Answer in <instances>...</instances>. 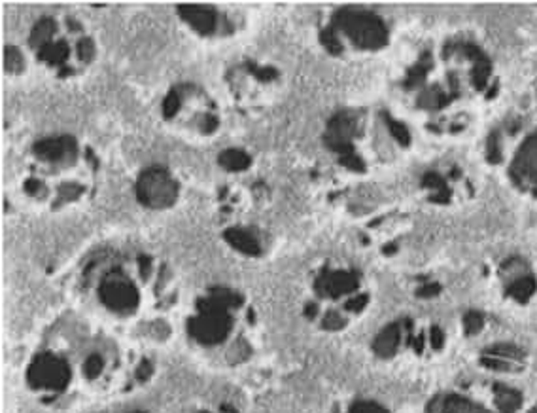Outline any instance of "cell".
I'll list each match as a JSON object with an SVG mask.
<instances>
[{
  "label": "cell",
  "instance_id": "obj_4",
  "mask_svg": "<svg viewBox=\"0 0 537 413\" xmlns=\"http://www.w3.org/2000/svg\"><path fill=\"white\" fill-rule=\"evenodd\" d=\"M488 162L503 167L509 184L520 196L537 199V124L503 126L488 138Z\"/></svg>",
  "mask_w": 537,
  "mask_h": 413
},
{
  "label": "cell",
  "instance_id": "obj_19",
  "mask_svg": "<svg viewBox=\"0 0 537 413\" xmlns=\"http://www.w3.org/2000/svg\"><path fill=\"white\" fill-rule=\"evenodd\" d=\"M54 21L51 19H42L40 23L36 25L35 30H32V36H30V40H32V44H42V42H48L49 40V36L54 35Z\"/></svg>",
  "mask_w": 537,
  "mask_h": 413
},
{
  "label": "cell",
  "instance_id": "obj_5",
  "mask_svg": "<svg viewBox=\"0 0 537 413\" xmlns=\"http://www.w3.org/2000/svg\"><path fill=\"white\" fill-rule=\"evenodd\" d=\"M448 330L437 321L401 317L386 324L373 340V353L382 360L400 359L409 353L418 360L441 357L448 349Z\"/></svg>",
  "mask_w": 537,
  "mask_h": 413
},
{
  "label": "cell",
  "instance_id": "obj_13",
  "mask_svg": "<svg viewBox=\"0 0 537 413\" xmlns=\"http://www.w3.org/2000/svg\"><path fill=\"white\" fill-rule=\"evenodd\" d=\"M180 16L187 21V23L197 29L199 32H210L216 27V13L212 8L201 6V4H180L178 6Z\"/></svg>",
  "mask_w": 537,
  "mask_h": 413
},
{
  "label": "cell",
  "instance_id": "obj_9",
  "mask_svg": "<svg viewBox=\"0 0 537 413\" xmlns=\"http://www.w3.org/2000/svg\"><path fill=\"white\" fill-rule=\"evenodd\" d=\"M97 296L108 311L118 317H131L138 311L142 296L140 290L121 270L108 271L97 287Z\"/></svg>",
  "mask_w": 537,
  "mask_h": 413
},
{
  "label": "cell",
  "instance_id": "obj_3",
  "mask_svg": "<svg viewBox=\"0 0 537 413\" xmlns=\"http://www.w3.org/2000/svg\"><path fill=\"white\" fill-rule=\"evenodd\" d=\"M424 413H537V402L507 378L483 376L439 390Z\"/></svg>",
  "mask_w": 537,
  "mask_h": 413
},
{
  "label": "cell",
  "instance_id": "obj_18",
  "mask_svg": "<svg viewBox=\"0 0 537 413\" xmlns=\"http://www.w3.org/2000/svg\"><path fill=\"white\" fill-rule=\"evenodd\" d=\"M68 54V49L65 48V44H44V48L40 49V57L49 63H63Z\"/></svg>",
  "mask_w": 537,
  "mask_h": 413
},
{
  "label": "cell",
  "instance_id": "obj_2",
  "mask_svg": "<svg viewBox=\"0 0 537 413\" xmlns=\"http://www.w3.org/2000/svg\"><path fill=\"white\" fill-rule=\"evenodd\" d=\"M311 298L304 301L303 315L323 332H345L364 317L371 306V290L354 268L323 265L311 285Z\"/></svg>",
  "mask_w": 537,
  "mask_h": 413
},
{
  "label": "cell",
  "instance_id": "obj_10",
  "mask_svg": "<svg viewBox=\"0 0 537 413\" xmlns=\"http://www.w3.org/2000/svg\"><path fill=\"white\" fill-rule=\"evenodd\" d=\"M137 196L140 203H144L146 207L167 209L176 201L178 186L165 169L149 167L138 176Z\"/></svg>",
  "mask_w": 537,
  "mask_h": 413
},
{
  "label": "cell",
  "instance_id": "obj_15",
  "mask_svg": "<svg viewBox=\"0 0 537 413\" xmlns=\"http://www.w3.org/2000/svg\"><path fill=\"white\" fill-rule=\"evenodd\" d=\"M106 366V359L101 353L93 351V353L85 354L84 360H82V378L85 381H90V383H95V381H99L104 376Z\"/></svg>",
  "mask_w": 537,
  "mask_h": 413
},
{
  "label": "cell",
  "instance_id": "obj_8",
  "mask_svg": "<svg viewBox=\"0 0 537 413\" xmlns=\"http://www.w3.org/2000/svg\"><path fill=\"white\" fill-rule=\"evenodd\" d=\"M430 199L437 205L466 203L477 193V179L466 163H447L445 169H437L424 174L422 179Z\"/></svg>",
  "mask_w": 537,
  "mask_h": 413
},
{
  "label": "cell",
  "instance_id": "obj_7",
  "mask_svg": "<svg viewBox=\"0 0 537 413\" xmlns=\"http://www.w3.org/2000/svg\"><path fill=\"white\" fill-rule=\"evenodd\" d=\"M328 30L335 36H347L348 42L359 49H381L388 42V27L376 13L342 8L335 13Z\"/></svg>",
  "mask_w": 537,
  "mask_h": 413
},
{
  "label": "cell",
  "instance_id": "obj_22",
  "mask_svg": "<svg viewBox=\"0 0 537 413\" xmlns=\"http://www.w3.org/2000/svg\"><path fill=\"white\" fill-rule=\"evenodd\" d=\"M78 49H80V57H84V59H90V57H93V52H95V48H93L91 40H84V42H80Z\"/></svg>",
  "mask_w": 537,
  "mask_h": 413
},
{
  "label": "cell",
  "instance_id": "obj_16",
  "mask_svg": "<svg viewBox=\"0 0 537 413\" xmlns=\"http://www.w3.org/2000/svg\"><path fill=\"white\" fill-rule=\"evenodd\" d=\"M220 163L226 169H229V171H242V169L250 165V157L246 156L245 152H240V150L229 148L220 156Z\"/></svg>",
  "mask_w": 537,
  "mask_h": 413
},
{
  "label": "cell",
  "instance_id": "obj_20",
  "mask_svg": "<svg viewBox=\"0 0 537 413\" xmlns=\"http://www.w3.org/2000/svg\"><path fill=\"white\" fill-rule=\"evenodd\" d=\"M4 55H6V68L10 72H18L23 68V55H21V52H19L18 48H13V46H8L6 52H4Z\"/></svg>",
  "mask_w": 537,
  "mask_h": 413
},
{
  "label": "cell",
  "instance_id": "obj_17",
  "mask_svg": "<svg viewBox=\"0 0 537 413\" xmlns=\"http://www.w3.org/2000/svg\"><path fill=\"white\" fill-rule=\"evenodd\" d=\"M345 413H392L388 407H384L382 404L375 400H365V398H359V400L350 402L345 409Z\"/></svg>",
  "mask_w": 537,
  "mask_h": 413
},
{
  "label": "cell",
  "instance_id": "obj_23",
  "mask_svg": "<svg viewBox=\"0 0 537 413\" xmlns=\"http://www.w3.org/2000/svg\"><path fill=\"white\" fill-rule=\"evenodd\" d=\"M216 124H218V121H216L214 118H210V116H209V118L204 120L203 131H212V129H214V127H216Z\"/></svg>",
  "mask_w": 537,
  "mask_h": 413
},
{
  "label": "cell",
  "instance_id": "obj_14",
  "mask_svg": "<svg viewBox=\"0 0 537 413\" xmlns=\"http://www.w3.org/2000/svg\"><path fill=\"white\" fill-rule=\"evenodd\" d=\"M226 239L229 245L235 246L237 251L245 252V254H248V256H257V254L261 252V249H259V245H257V241L254 239L246 229L229 228L226 232Z\"/></svg>",
  "mask_w": 537,
  "mask_h": 413
},
{
  "label": "cell",
  "instance_id": "obj_12",
  "mask_svg": "<svg viewBox=\"0 0 537 413\" xmlns=\"http://www.w3.org/2000/svg\"><path fill=\"white\" fill-rule=\"evenodd\" d=\"M76 143L72 137H57V138H44L40 143L35 144V154L42 157L46 162H59L65 160L68 154H74Z\"/></svg>",
  "mask_w": 537,
  "mask_h": 413
},
{
  "label": "cell",
  "instance_id": "obj_6",
  "mask_svg": "<svg viewBox=\"0 0 537 413\" xmlns=\"http://www.w3.org/2000/svg\"><path fill=\"white\" fill-rule=\"evenodd\" d=\"M498 296L514 307H528L537 299V270L524 256L503 258L494 270Z\"/></svg>",
  "mask_w": 537,
  "mask_h": 413
},
{
  "label": "cell",
  "instance_id": "obj_21",
  "mask_svg": "<svg viewBox=\"0 0 537 413\" xmlns=\"http://www.w3.org/2000/svg\"><path fill=\"white\" fill-rule=\"evenodd\" d=\"M178 104H180L178 91H173V93L167 97L165 104H163V112H165V116H167V118H171V116L176 114V110H178Z\"/></svg>",
  "mask_w": 537,
  "mask_h": 413
},
{
  "label": "cell",
  "instance_id": "obj_1",
  "mask_svg": "<svg viewBox=\"0 0 537 413\" xmlns=\"http://www.w3.org/2000/svg\"><path fill=\"white\" fill-rule=\"evenodd\" d=\"M424 59L436 78L412 66L405 88L418 90L416 107L431 116V131L464 135L498 95L494 59L481 44L467 38L448 40L437 54H424Z\"/></svg>",
  "mask_w": 537,
  "mask_h": 413
},
{
  "label": "cell",
  "instance_id": "obj_11",
  "mask_svg": "<svg viewBox=\"0 0 537 413\" xmlns=\"http://www.w3.org/2000/svg\"><path fill=\"white\" fill-rule=\"evenodd\" d=\"M481 364L488 370V376L495 378H507L520 371L526 366V353L520 351L517 345L509 343H495L490 347L483 349L481 353Z\"/></svg>",
  "mask_w": 537,
  "mask_h": 413
}]
</instances>
